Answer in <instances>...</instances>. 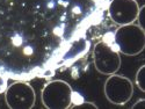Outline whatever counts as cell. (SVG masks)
Returning a JSON list of instances; mask_svg holds the SVG:
<instances>
[{
	"label": "cell",
	"mask_w": 145,
	"mask_h": 109,
	"mask_svg": "<svg viewBox=\"0 0 145 109\" xmlns=\"http://www.w3.org/2000/svg\"><path fill=\"white\" fill-rule=\"evenodd\" d=\"M114 44L118 52L125 56H137L145 46V31L138 25L120 26L114 33Z\"/></svg>",
	"instance_id": "obj_1"
},
{
	"label": "cell",
	"mask_w": 145,
	"mask_h": 109,
	"mask_svg": "<svg viewBox=\"0 0 145 109\" xmlns=\"http://www.w3.org/2000/svg\"><path fill=\"white\" fill-rule=\"evenodd\" d=\"M41 99L48 109H67L73 101V89L64 80H51L42 88Z\"/></svg>",
	"instance_id": "obj_2"
},
{
	"label": "cell",
	"mask_w": 145,
	"mask_h": 109,
	"mask_svg": "<svg viewBox=\"0 0 145 109\" xmlns=\"http://www.w3.org/2000/svg\"><path fill=\"white\" fill-rule=\"evenodd\" d=\"M93 62L101 74H114L121 67V56L115 46L107 41H100L93 49Z\"/></svg>",
	"instance_id": "obj_3"
},
{
	"label": "cell",
	"mask_w": 145,
	"mask_h": 109,
	"mask_svg": "<svg viewBox=\"0 0 145 109\" xmlns=\"http://www.w3.org/2000/svg\"><path fill=\"white\" fill-rule=\"evenodd\" d=\"M103 91L110 103L122 106L129 102L134 95V84L129 78L114 73L107 78Z\"/></svg>",
	"instance_id": "obj_4"
},
{
	"label": "cell",
	"mask_w": 145,
	"mask_h": 109,
	"mask_svg": "<svg viewBox=\"0 0 145 109\" xmlns=\"http://www.w3.org/2000/svg\"><path fill=\"white\" fill-rule=\"evenodd\" d=\"M5 101L10 109H31L36 102V93L30 84L14 81L5 91Z\"/></svg>",
	"instance_id": "obj_5"
},
{
	"label": "cell",
	"mask_w": 145,
	"mask_h": 109,
	"mask_svg": "<svg viewBox=\"0 0 145 109\" xmlns=\"http://www.w3.org/2000/svg\"><path fill=\"white\" fill-rule=\"evenodd\" d=\"M138 10L137 0H110L108 5V15L118 26L135 23Z\"/></svg>",
	"instance_id": "obj_6"
},
{
	"label": "cell",
	"mask_w": 145,
	"mask_h": 109,
	"mask_svg": "<svg viewBox=\"0 0 145 109\" xmlns=\"http://www.w3.org/2000/svg\"><path fill=\"white\" fill-rule=\"evenodd\" d=\"M136 85L142 92H145V65H142L137 71Z\"/></svg>",
	"instance_id": "obj_7"
},
{
	"label": "cell",
	"mask_w": 145,
	"mask_h": 109,
	"mask_svg": "<svg viewBox=\"0 0 145 109\" xmlns=\"http://www.w3.org/2000/svg\"><path fill=\"white\" fill-rule=\"evenodd\" d=\"M72 109H76V108H93V109H98V106H96L94 102H89V101H84L77 104H71Z\"/></svg>",
	"instance_id": "obj_8"
},
{
	"label": "cell",
	"mask_w": 145,
	"mask_h": 109,
	"mask_svg": "<svg viewBox=\"0 0 145 109\" xmlns=\"http://www.w3.org/2000/svg\"><path fill=\"white\" fill-rule=\"evenodd\" d=\"M6 84H7V80L6 78H4L3 76H0V93H4L6 91Z\"/></svg>",
	"instance_id": "obj_9"
},
{
	"label": "cell",
	"mask_w": 145,
	"mask_h": 109,
	"mask_svg": "<svg viewBox=\"0 0 145 109\" xmlns=\"http://www.w3.org/2000/svg\"><path fill=\"white\" fill-rule=\"evenodd\" d=\"M144 104V100L143 99H140V100H138L134 106H132V108H137V107H139V106H143Z\"/></svg>",
	"instance_id": "obj_10"
}]
</instances>
